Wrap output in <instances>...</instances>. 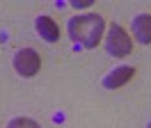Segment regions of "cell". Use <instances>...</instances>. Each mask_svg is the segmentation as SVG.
<instances>
[{
	"instance_id": "cell-7",
	"label": "cell",
	"mask_w": 151,
	"mask_h": 128,
	"mask_svg": "<svg viewBox=\"0 0 151 128\" xmlns=\"http://www.w3.org/2000/svg\"><path fill=\"white\" fill-rule=\"evenodd\" d=\"M7 128H41L35 121V119H28V117H16V119H12L9 121V126Z\"/></svg>"
},
{
	"instance_id": "cell-2",
	"label": "cell",
	"mask_w": 151,
	"mask_h": 128,
	"mask_svg": "<svg viewBox=\"0 0 151 128\" xmlns=\"http://www.w3.org/2000/svg\"><path fill=\"white\" fill-rule=\"evenodd\" d=\"M105 50L112 57H126L133 50V39L128 37V32L124 30L119 23H112L105 37Z\"/></svg>"
},
{
	"instance_id": "cell-6",
	"label": "cell",
	"mask_w": 151,
	"mask_h": 128,
	"mask_svg": "<svg viewBox=\"0 0 151 128\" xmlns=\"http://www.w3.org/2000/svg\"><path fill=\"white\" fill-rule=\"evenodd\" d=\"M35 25H37V32H39V37H41L44 41L55 44L57 39H60V27H57V23L50 16H39Z\"/></svg>"
},
{
	"instance_id": "cell-1",
	"label": "cell",
	"mask_w": 151,
	"mask_h": 128,
	"mask_svg": "<svg viewBox=\"0 0 151 128\" xmlns=\"http://www.w3.org/2000/svg\"><path fill=\"white\" fill-rule=\"evenodd\" d=\"M105 30V21L99 14H83V16H73L69 21V35L73 41L83 44L85 48H94L101 44Z\"/></svg>"
},
{
	"instance_id": "cell-4",
	"label": "cell",
	"mask_w": 151,
	"mask_h": 128,
	"mask_svg": "<svg viewBox=\"0 0 151 128\" xmlns=\"http://www.w3.org/2000/svg\"><path fill=\"white\" fill-rule=\"evenodd\" d=\"M135 76V66H117L103 78V87L105 89H117V87H124L126 82L133 80Z\"/></svg>"
},
{
	"instance_id": "cell-5",
	"label": "cell",
	"mask_w": 151,
	"mask_h": 128,
	"mask_svg": "<svg viewBox=\"0 0 151 128\" xmlns=\"http://www.w3.org/2000/svg\"><path fill=\"white\" fill-rule=\"evenodd\" d=\"M131 30L140 44H151V14H137L133 18Z\"/></svg>"
},
{
	"instance_id": "cell-3",
	"label": "cell",
	"mask_w": 151,
	"mask_h": 128,
	"mask_svg": "<svg viewBox=\"0 0 151 128\" xmlns=\"http://www.w3.org/2000/svg\"><path fill=\"white\" fill-rule=\"evenodd\" d=\"M14 69L19 76L23 78H32L37 76V71L41 69V57H39L37 50L32 48H21L19 53L14 55Z\"/></svg>"
},
{
	"instance_id": "cell-8",
	"label": "cell",
	"mask_w": 151,
	"mask_h": 128,
	"mask_svg": "<svg viewBox=\"0 0 151 128\" xmlns=\"http://www.w3.org/2000/svg\"><path fill=\"white\" fill-rule=\"evenodd\" d=\"M147 128H151V121H149V126H147Z\"/></svg>"
}]
</instances>
